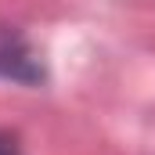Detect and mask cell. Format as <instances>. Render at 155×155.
<instances>
[{"instance_id": "6da1fadb", "label": "cell", "mask_w": 155, "mask_h": 155, "mask_svg": "<svg viewBox=\"0 0 155 155\" xmlns=\"http://www.w3.org/2000/svg\"><path fill=\"white\" fill-rule=\"evenodd\" d=\"M0 79L18 83V87H43L47 69L33 51V43L18 29H0Z\"/></svg>"}, {"instance_id": "7a4b0ae2", "label": "cell", "mask_w": 155, "mask_h": 155, "mask_svg": "<svg viewBox=\"0 0 155 155\" xmlns=\"http://www.w3.org/2000/svg\"><path fill=\"white\" fill-rule=\"evenodd\" d=\"M0 155H22L18 152V137L7 134V130H0Z\"/></svg>"}]
</instances>
